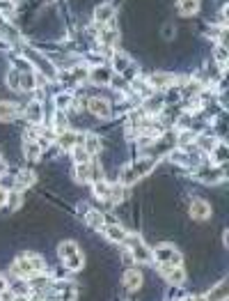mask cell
<instances>
[{"instance_id": "1", "label": "cell", "mask_w": 229, "mask_h": 301, "mask_svg": "<svg viewBox=\"0 0 229 301\" xmlns=\"http://www.w3.org/2000/svg\"><path fill=\"white\" fill-rule=\"evenodd\" d=\"M151 260H156L158 265H170V267H181V255L172 244H160L156 251H151Z\"/></svg>"}, {"instance_id": "2", "label": "cell", "mask_w": 229, "mask_h": 301, "mask_svg": "<svg viewBox=\"0 0 229 301\" xmlns=\"http://www.w3.org/2000/svg\"><path fill=\"white\" fill-rule=\"evenodd\" d=\"M122 244H126V248H129V253L133 255V260H138V262H151V251L142 244V239L138 235H126V239H124Z\"/></svg>"}, {"instance_id": "3", "label": "cell", "mask_w": 229, "mask_h": 301, "mask_svg": "<svg viewBox=\"0 0 229 301\" xmlns=\"http://www.w3.org/2000/svg\"><path fill=\"white\" fill-rule=\"evenodd\" d=\"M87 108H89V113H92V115L101 117V120L110 117V104H108L106 99H101V97H92V99L87 101Z\"/></svg>"}, {"instance_id": "4", "label": "cell", "mask_w": 229, "mask_h": 301, "mask_svg": "<svg viewBox=\"0 0 229 301\" xmlns=\"http://www.w3.org/2000/svg\"><path fill=\"white\" fill-rule=\"evenodd\" d=\"M160 269V274L168 278L172 285H181L186 281V274H184V269L181 267H170V265H158Z\"/></svg>"}, {"instance_id": "5", "label": "cell", "mask_w": 229, "mask_h": 301, "mask_svg": "<svg viewBox=\"0 0 229 301\" xmlns=\"http://www.w3.org/2000/svg\"><path fill=\"white\" fill-rule=\"evenodd\" d=\"M190 216H193V219H200V221L209 219V216H211V207H209V203L195 198L193 203H190Z\"/></svg>"}, {"instance_id": "6", "label": "cell", "mask_w": 229, "mask_h": 301, "mask_svg": "<svg viewBox=\"0 0 229 301\" xmlns=\"http://www.w3.org/2000/svg\"><path fill=\"white\" fill-rule=\"evenodd\" d=\"M227 299H229V283L227 281L218 283L213 290H209L206 297H204V301H227Z\"/></svg>"}, {"instance_id": "7", "label": "cell", "mask_w": 229, "mask_h": 301, "mask_svg": "<svg viewBox=\"0 0 229 301\" xmlns=\"http://www.w3.org/2000/svg\"><path fill=\"white\" fill-rule=\"evenodd\" d=\"M114 9L110 2H103V5H99L97 12H94V18H97L99 26H106V23H110V18H113Z\"/></svg>"}, {"instance_id": "8", "label": "cell", "mask_w": 229, "mask_h": 301, "mask_svg": "<svg viewBox=\"0 0 229 301\" xmlns=\"http://www.w3.org/2000/svg\"><path fill=\"white\" fill-rule=\"evenodd\" d=\"M106 237L114 244H122L126 239V230H124L119 223H113V225H106Z\"/></svg>"}, {"instance_id": "9", "label": "cell", "mask_w": 229, "mask_h": 301, "mask_svg": "<svg viewBox=\"0 0 229 301\" xmlns=\"http://www.w3.org/2000/svg\"><path fill=\"white\" fill-rule=\"evenodd\" d=\"M89 79H92V83H97V85H108L110 83V71L106 67H94V69L89 71Z\"/></svg>"}, {"instance_id": "10", "label": "cell", "mask_w": 229, "mask_h": 301, "mask_svg": "<svg viewBox=\"0 0 229 301\" xmlns=\"http://www.w3.org/2000/svg\"><path fill=\"white\" fill-rule=\"evenodd\" d=\"M124 285H126L129 290H138L142 285V274L138 269H129V271L124 274Z\"/></svg>"}, {"instance_id": "11", "label": "cell", "mask_w": 229, "mask_h": 301, "mask_svg": "<svg viewBox=\"0 0 229 301\" xmlns=\"http://www.w3.org/2000/svg\"><path fill=\"white\" fill-rule=\"evenodd\" d=\"M163 106H165V99L163 97H147V104H144V111H142V113L154 115V113H160Z\"/></svg>"}, {"instance_id": "12", "label": "cell", "mask_w": 229, "mask_h": 301, "mask_svg": "<svg viewBox=\"0 0 229 301\" xmlns=\"http://www.w3.org/2000/svg\"><path fill=\"white\" fill-rule=\"evenodd\" d=\"M149 85H154V88H172L174 85V76H170V74H154L149 79Z\"/></svg>"}, {"instance_id": "13", "label": "cell", "mask_w": 229, "mask_h": 301, "mask_svg": "<svg viewBox=\"0 0 229 301\" xmlns=\"http://www.w3.org/2000/svg\"><path fill=\"white\" fill-rule=\"evenodd\" d=\"M32 182H35V173L32 170H18V177L14 182V186L16 189H28Z\"/></svg>"}, {"instance_id": "14", "label": "cell", "mask_w": 229, "mask_h": 301, "mask_svg": "<svg viewBox=\"0 0 229 301\" xmlns=\"http://www.w3.org/2000/svg\"><path fill=\"white\" fill-rule=\"evenodd\" d=\"M83 147L87 150L89 157H94V154L101 152V141H99L97 136H92V133H89V136H85V141H83Z\"/></svg>"}, {"instance_id": "15", "label": "cell", "mask_w": 229, "mask_h": 301, "mask_svg": "<svg viewBox=\"0 0 229 301\" xmlns=\"http://www.w3.org/2000/svg\"><path fill=\"white\" fill-rule=\"evenodd\" d=\"M23 150H26V157H28V159H37V157H39V152H42V145H39L35 138H28V136H26Z\"/></svg>"}, {"instance_id": "16", "label": "cell", "mask_w": 229, "mask_h": 301, "mask_svg": "<svg viewBox=\"0 0 229 301\" xmlns=\"http://www.w3.org/2000/svg\"><path fill=\"white\" fill-rule=\"evenodd\" d=\"M200 179L206 182V184H215V182H222V179H225V173L218 170V168H213L211 173H209V170H204V173H200Z\"/></svg>"}, {"instance_id": "17", "label": "cell", "mask_w": 229, "mask_h": 301, "mask_svg": "<svg viewBox=\"0 0 229 301\" xmlns=\"http://www.w3.org/2000/svg\"><path fill=\"white\" fill-rule=\"evenodd\" d=\"M37 88V80L32 74H28V71H21L18 74V90H35Z\"/></svg>"}, {"instance_id": "18", "label": "cell", "mask_w": 229, "mask_h": 301, "mask_svg": "<svg viewBox=\"0 0 229 301\" xmlns=\"http://www.w3.org/2000/svg\"><path fill=\"white\" fill-rule=\"evenodd\" d=\"M197 9H200V0H179V12L184 16H190Z\"/></svg>"}, {"instance_id": "19", "label": "cell", "mask_w": 229, "mask_h": 301, "mask_svg": "<svg viewBox=\"0 0 229 301\" xmlns=\"http://www.w3.org/2000/svg\"><path fill=\"white\" fill-rule=\"evenodd\" d=\"M76 253H78V246H76L73 241H62L60 248H57V255H60L62 260H67V257L76 255Z\"/></svg>"}, {"instance_id": "20", "label": "cell", "mask_w": 229, "mask_h": 301, "mask_svg": "<svg viewBox=\"0 0 229 301\" xmlns=\"http://www.w3.org/2000/svg\"><path fill=\"white\" fill-rule=\"evenodd\" d=\"M26 113H28V120H30V122H39V120H42V104H39V101H30L26 108Z\"/></svg>"}, {"instance_id": "21", "label": "cell", "mask_w": 229, "mask_h": 301, "mask_svg": "<svg viewBox=\"0 0 229 301\" xmlns=\"http://www.w3.org/2000/svg\"><path fill=\"white\" fill-rule=\"evenodd\" d=\"M113 67L119 71V74H124V71L131 67V60H129V58H126L124 53H114L113 55Z\"/></svg>"}, {"instance_id": "22", "label": "cell", "mask_w": 229, "mask_h": 301, "mask_svg": "<svg viewBox=\"0 0 229 301\" xmlns=\"http://www.w3.org/2000/svg\"><path fill=\"white\" fill-rule=\"evenodd\" d=\"M85 223H87L89 228H101V225H103V214L97 212V209H92V212L85 214Z\"/></svg>"}, {"instance_id": "23", "label": "cell", "mask_w": 229, "mask_h": 301, "mask_svg": "<svg viewBox=\"0 0 229 301\" xmlns=\"http://www.w3.org/2000/svg\"><path fill=\"white\" fill-rule=\"evenodd\" d=\"M16 117V106L14 104H0V120L2 122H9Z\"/></svg>"}, {"instance_id": "24", "label": "cell", "mask_w": 229, "mask_h": 301, "mask_svg": "<svg viewBox=\"0 0 229 301\" xmlns=\"http://www.w3.org/2000/svg\"><path fill=\"white\" fill-rule=\"evenodd\" d=\"M211 152H213V161H218V163H225V161H227V157H229L227 145H225V143H218V145H215Z\"/></svg>"}, {"instance_id": "25", "label": "cell", "mask_w": 229, "mask_h": 301, "mask_svg": "<svg viewBox=\"0 0 229 301\" xmlns=\"http://www.w3.org/2000/svg\"><path fill=\"white\" fill-rule=\"evenodd\" d=\"M64 267L69 269V271H78V269H83V255H80V251L76 253V255H71L64 260Z\"/></svg>"}, {"instance_id": "26", "label": "cell", "mask_w": 229, "mask_h": 301, "mask_svg": "<svg viewBox=\"0 0 229 301\" xmlns=\"http://www.w3.org/2000/svg\"><path fill=\"white\" fill-rule=\"evenodd\" d=\"M89 177H92L89 163H76V179L78 182H89Z\"/></svg>"}, {"instance_id": "27", "label": "cell", "mask_w": 229, "mask_h": 301, "mask_svg": "<svg viewBox=\"0 0 229 301\" xmlns=\"http://www.w3.org/2000/svg\"><path fill=\"white\" fill-rule=\"evenodd\" d=\"M71 150H73V161L76 163H89V154L83 145H73Z\"/></svg>"}, {"instance_id": "28", "label": "cell", "mask_w": 229, "mask_h": 301, "mask_svg": "<svg viewBox=\"0 0 229 301\" xmlns=\"http://www.w3.org/2000/svg\"><path fill=\"white\" fill-rule=\"evenodd\" d=\"M94 195H97V198H103V200H108V198H110V186H108L103 179L94 182Z\"/></svg>"}, {"instance_id": "29", "label": "cell", "mask_w": 229, "mask_h": 301, "mask_svg": "<svg viewBox=\"0 0 229 301\" xmlns=\"http://www.w3.org/2000/svg\"><path fill=\"white\" fill-rule=\"evenodd\" d=\"M197 145H200V150L211 152L218 143H215V138H211V136H200V138H197Z\"/></svg>"}, {"instance_id": "30", "label": "cell", "mask_w": 229, "mask_h": 301, "mask_svg": "<svg viewBox=\"0 0 229 301\" xmlns=\"http://www.w3.org/2000/svg\"><path fill=\"white\" fill-rule=\"evenodd\" d=\"M0 14L5 18L14 16V2H12V0H0Z\"/></svg>"}, {"instance_id": "31", "label": "cell", "mask_w": 229, "mask_h": 301, "mask_svg": "<svg viewBox=\"0 0 229 301\" xmlns=\"http://www.w3.org/2000/svg\"><path fill=\"white\" fill-rule=\"evenodd\" d=\"M215 60H218V64H220V69L225 71V64H227V48L225 46H215Z\"/></svg>"}, {"instance_id": "32", "label": "cell", "mask_w": 229, "mask_h": 301, "mask_svg": "<svg viewBox=\"0 0 229 301\" xmlns=\"http://www.w3.org/2000/svg\"><path fill=\"white\" fill-rule=\"evenodd\" d=\"M12 209H16V207H21V193L18 191H12V193H7V203Z\"/></svg>"}, {"instance_id": "33", "label": "cell", "mask_w": 229, "mask_h": 301, "mask_svg": "<svg viewBox=\"0 0 229 301\" xmlns=\"http://www.w3.org/2000/svg\"><path fill=\"white\" fill-rule=\"evenodd\" d=\"M55 129H57V131H64V129H67V115H64L62 111L55 113Z\"/></svg>"}, {"instance_id": "34", "label": "cell", "mask_w": 229, "mask_h": 301, "mask_svg": "<svg viewBox=\"0 0 229 301\" xmlns=\"http://www.w3.org/2000/svg\"><path fill=\"white\" fill-rule=\"evenodd\" d=\"M69 101H71L69 95H57V97H55V104H57V108H60V111L69 106Z\"/></svg>"}, {"instance_id": "35", "label": "cell", "mask_w": 229, "mask_h": 301, "mask_svg": "<svg viewBox=\"0 0 229 301\" xmlns=\"http://www.w3.org/2000/svg\"><path fill=\"white\" fill-rule=\"evenodd\" d=\"M190 141H195V136H193V131H181V136H179V145L184 147V145H188Z\"/></svg>"}, {"instance_id": "36", "label": "cell", "mask_w": 229, "mask_h": 301, "mask_svg": "<svg viewBox=\"0 0 229 301\" xmlns=\"http://www.w3.org/2000/svg\"><path fill=\"white\" fill-rule=\"evenodd\" d=\"M7 85H9V88H14V90H18V71H9Z\"/></svg>"}, {"instance_id": "37", "label": "cell", "mask_w": 229, "mask_h": 301, "mask_svg": "<svg viewBox=\"0 0 229 301\" xmlns=\"http://www.w3.org/2000/svg\"><path fill=\"white\" fill-rule=\"evenodd\" d=\"M12 299H14L12 290H5V292H0V301H12Z\"/></svg>"}, {"instance_id": "38", "label": "cell", "mask_w": 229, "mask_h": 301, "mask_svg": "<svg viewBox=\"0 0 229 301\" xmlns=\"http://www.w3.org/2000/svg\"><path fill=\"white\" fill-rule=\"evenodd\" d=\"M5 203H7V191H5V189H0V207H2Z\"/></svg>"}, {"instance_id": "39", "label": "cell", "mask_w": 229, "mask_h": 301, "mask_svg": "<svg viewBox=\"0 0 229 301\" xmlns=\"http://www.w3.org/2000/svg\"><path fill=\"white\" fill-rule=\"evenodd\" d=\"M7 281H5V278H2V276H0V292H5V290H7Z\"/></svg>"}, {"instance_id": "40", "label": "cell", "mask_w": 229, "mask_h": 301, "mask_svg": "<svg viewBox=\"0 0 229 301\" xmlns=\"http://www.w3.org/2000/svg\"><path fill=\"white\" fill-rule=\"evenodd\" d=\"M5 170H7V166H5V161L0 159V175H5Z\"/></svg>"}]
</instances>
